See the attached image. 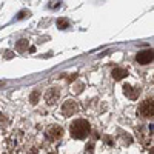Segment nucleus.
<instances>
[{
	"label": "nucleus",
	"mask_w": 154,
	"mask_h": 154,
	"mask_svg": "<svg viewBox=\"0 0 154 154\" xmlns=\"http://www.w3.org/2000/svg\"><path fill=\"white\" fill-rule=\"evenodd\" d=\"M63 136V128L59 125H51L48 130H46V137L49 140H59Z\"/></svg>",
	"instance_id": "4"
},
{
	"label": "nucleus",
	"mask_w": 154,
	"mask_h": 154,
	"mask_svg": "<svg viewBox=\"0 0 154 154\" xmlns=\"http://www.w3.org/2000/svg\"><path fill=\"white\" fill-rule=\"evenodd\" d=\"M57 26H59L60 29H66V28H68V20L59 19V20H57Z\"/></svg>",
	"instance_id": "12"
},
{
	"label": "nucleus",
	"mask_w": 154,
	"mask_h": 154,
	"mask_svg": "<svg viewBox=\"0 0 154 154\" xmlns=\"http://www.w3.org/2000/svg\"><path fill=\"white\" fill-rule=\"evenodd\" d=\"M5 57L6 59H12V57H14V54H12L11 51H5Z\"/></svg>",
	"instance_id": "15"
},
{
	"label": "nucleus",
	"mask_w": 154,
	"mask_h": 154,
	"mask_svg": "<svg viewBox=\"0 0 154 154\" xmlns=\"http://www.w3.org/2000/svg\"><path fill=\"white\" fill-rule=\"evenodd\" d=\"M26 16H29V12H26V11H23V12H20V16H19V19H25Z\"/></svg>",
	"instance_id": "16"
},
{
	"label": "nucleus",
	"mask_w": 154,
	"mask_h": 154,
	"mask_svg": "<svg viewBox=\"0 0 154 154\" xmlns=\"http://www.w3.org/2000/svg\"><path fill=\"white\" fill-rule=\"evenodd\" d=\"M8 125V119L3 117V116H0V128H5Z\"/></svg>",
	"instance_id": "13"
},
{
	"label": "nucleus",
	"mask_w": 154,
	"mask_h": 154,
	"mask_svg": "<svg viewBox=\"0 0 154 154\" xmlns=\"http://www.w3.org/2000/svg\"><path fill=\"white\" fill-rule=\"evenodd\" d=\"M59 97H60V89L59 88H49L45 94V100H46L48 105H54L59 100Z\"/></svg>",
	"instance_id": "6"
},
{
	"label": "nucleus",
	"mask_w": 154,
	"mask_h": 154,
	"mask_svg": "<svg viewBox=\"0 0 154 154\" xmlns=\"http://www.w3.org/2000/svg\"><path fill=\"white\" fill-rule=\"evenodd\" d=\"M28 46H29V43H28L26 38H22V40H19V42H17V45H16V48L20 51V53L26 51V49H28Z\"/></svg>",
	"instance_id": "9"
},
{
	"label": "nucleus",
	"mask_w": 154,
	"mask_h": 154,
	"mask_svg": "<svg viewBox=\"0 0 154 154\" xmlns=\"http://www.w3.org/2000/svg\"><path fill=\"white\" fill-rule=\"evenodd\" d=\"M77 79V74H72V75H69V80L72 82V80H75Z\"/></svg>",
	"instance_id": "17"
},
{
	"label": "nucleus",
	"mask_w": 154,
	"mask_h": 154,
	"mask_svg": "<svg viewBox=\"0 0 154 154\" xmlns=\"http://www.w3.org/2000/svg\"><path fill=\"white\" fill-rule=\"evenodd\" d=\"M89 131H91V126H89V122L85 120V119H79V120H74L71 123V128H69V133H71V137L72 139H77V140H82V139H86Z\"/></svg>",
	"instance_id": "1"
},
{
	"label": "nucleus",
	"mask_w": 154,
	"mask_h": 154,
	"mask_svg": "<svg viewBox=\"0 0 154 154\" xmlns=\"http://www.w3.org/2000/svg\"><path fill=\"white\" fill-rule=\"evenodd\" d=\"M112 77L116 80H122L123 77H128V71L123 68H114L112 69Z\"/></svg>",
	"instance_id": "8"
},
{
	"label": "nucleus",
	"mask_w": 154,
	"mask_h": 154,
	"mask_svg": "<svg viewBox=\"0 0 154 154\" xmlns=\"http://www.w3.org/2000/svg\"><path fill=\"white\" fill-rule=\"evenodd\" d=\"M137 112L142 116L143 119H151L154 116V102H152V99H146L145 102H142L139 109H137Z\"/></svg>",
	"instance_id": "2"
},
{
	"label": "nucleus",
	"mask_w": 154,
	"mask_h": 154,
	"mask_svg": "<svg viewBox=\"0 0 154 154\" xmlns=\"http://www.w3.org/2000/svg\"><path fill=\"white\" fill-rule=\"evenodd\" d=\"M85 151H86V152H93V151H94V143H88V145L85 146Z\"/></svg>",
	"instance_id": "14"
},
{
	"label": "nucleus",
	"mask_w": 154,
	"mask_h": 154,
	"mask_svg": "<svg viewBox=\"0 0 154 154\" xmlns=\"http://www.w3.org/2000/svg\"><path fill=\"white\" fill-rule=\"evenodd\" d=\"M83 86H85V85H83V83H80V82H79V83H74V85H72V93L80 94V93L83 91Z\"/></svg>",
	"instance_id": "11"
},
{
	"label": "nucleus",
	"mask_w": 154,
	"mask_h": 154,
	"mask_svg": "<svg viewBox=\"0 0 154 154\" xmlns=\"http://www.w3.org/2000/svg\"><path fill=\"white\" fill-rule=\"evenodd\" d=\"M38 99H40V91H38V89H34V91L31 93V96H29V102H31V105H37Z\"/></svg>",
	"instance_id": "10"
},
{
	"label": "nucleus",
	"mask_w": 154,
	"mask_h": 154,
	"mask_svg": "<svg viewBox=\"0 0 154 154\" xmlns=\"http://www.w3.org/2000/svg\"><path fill=\"white\" fill-rule=\"evenodd\" d=\"M80 111V106L75 100H66L65 103L62 105V114L65 117H69V116H74Z\"/></svg>",
	"instance_id": "3"
},
{
	"label": "nucleus",
	"mask_w": 154,
	"mask_h": 154,
	"mask_svg": "<svg viewBox=\"0 0 154 154\" xmlns=\"http://www.w3.org/2000/svg\"><path fill=\"white\" fill-rule=\"evenodd\" d=\"M123 93H125V96H126L128 99L136 100V99L140 96V93H142V88H140V86H131V85H125V86H123Z\"/></svg>",
	"instance_id": "5"
},
{
	"label": "nucleus",
	"mask_w": 154,
	"mask_h": 154,
	"mask_svg": "<svg viewBox=\"0 0 154 154\" xmlns=\"http://www.w3.org/2000/svg\"><path fill=\"white\" fill-rule=\"evenodd\" d=\"M136 60L140 63V65H148V63L152 62V51L151 49L140 51V53L136 56Z\"/></svg>",
	"instance_id": "7"
}]
</instances>
